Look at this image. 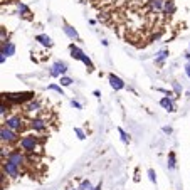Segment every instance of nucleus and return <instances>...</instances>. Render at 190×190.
Instances as JSON below:
<instances>
[{
  "label": "nucleus",
  "mask_w": 190,
  "mask_h": 190,
  "mask_svg": "<svg viewBox=\"0 0 190 190\" xmlns=\"http://www.w3.org/2000/svg\"><path fill=\"white\" fill-rule=\"evenodd\" d=\"M44 141H46V136L41 138V136H34V135H24L20 138L17 148H20L24 153H29V155H35V153H41L42 155Z\"/></svg>",
  "instance_id": "1"
},
{
  "label": "nucleus",
  "mask_w": 190,
  "mask_h": 190,
  "mask_svg": "<svg viewBox=\"0 0 190 190\" xmlns=\"http://www.w3.org/2000/svg\"><path fill=\"white\" fill-rule=\"evenodd\" d=\"M7 128H10V130H14L15 133H22V131H26V128L29 125H26V120H24V116H20L19 113L17 114H10V116H7V120H3V123Z\"/></svg>",
  "instance_id": "2"
},
{
  "label": "nucleus",
  "mask_w": 190,
  "mask_h": 190,
  "mask_svg": "<svg viewBox=\"0 0 190 190\" xmlns=\"http://www.w3.org/2000/svg\"><path fill=\"white\" fill-rule=\"evenodd\" d=\"M0 135H2V145H7V146H14V145H19L20 141V135L15 133L14 130H10V128H7L5 125H2V128H0Z\"/></svg>",
  "instance_id": "3"
},
{
  "label": "nucleus",
  "mask_w": 190,
  "mask_h": 190,
  "mask_svg": "<svg viewBox=\"0 0 190 190\" xmlns=\"http://www.w3.org/2000/svg\"><path fill=\"white\" fill-rule=\"evenodd\" d=\"M2 173L12 178H19L22 177V168L19 165L12 163L10 160H2Z\"/></svg>",
  "instance_id": "4"
},
{
  "label": "nucleus",
  "mask_w": 190,
  "mask_h": 190,
  "mask_svg": "<svg viewBox=\"0 0 190 190\" xmlns=\"http://www.w3.org/2000/svg\"><path fill=\"white\" fill-rule=\"evenodd\" d=\"M29 128H30L32 131H35V133H46V131H47V121L41 116L32 118V120L29 121Z\"/></svg>",
  "instance_id": "5"
},
{
  "label": "nucleus",
  "mask_w": 190,
  "mask_h": 190,
  "mask_svg": "<svg viewBox=\"0 0 190 190\" xmlns=\"http://www.w3.org/2000/svg\"><path fill=\"white\" fill-rule=\"evenodd\" d=\"M146 10L150 12V15H156V14H163L165 0H148L146 2Z\"/></svg>",
  "instance_id": "6"
},
{
  "label": "nucleus",
  "mask_w": 190,
  "mask_h": 190,
  "mask_svg": "<svg viewBox=\"0 0 190 190\" xmlns=\"http://www.w3.org/2000/svg\"><path fill=\"white\" fill-rule=\"evenodd\" d=\"M62 30H64V34H66L67 37L71 39V41L81 42V37H79V34H77V30H76L74 27H71L69 24L66 22V20H62Z\"/></svg>",
  "instance_id": "7"
},
{
  "label": "nucleus",
  "mask_w": 190,
  "mask_h": 190,
  "mask_svg": "<svg viewBox=\"0 0 190 190\" xmlns=\"http://www.w3.org/2000/svg\"><path fill=\"white\" fill-rule=\"evenodd\" d=\"M108 81H109V86L114 89V91H121V89H125V88H126V84H125V81L121 79V77L114 76L113 73H111V74H108Z\"/></svg>",
  "instance_id": "8"
},
{
  "label": "nucleus",
  "mask_w": 190,
  "mask_h": 190,
  "mask_svg": "<svg viewBox=\"0 0 190 190\" xmlns=\"http://www.w3.org/2000/svg\"><path fill=\"white\" fill-rule=\"evenodd\" d=\"M66 71H67V64L62 62V61H57V62H54V66L51 67V76H54V77L59 76L61 77Z\"/></svg>",
  "instance_id": "9"
},
{
  "label": "nucleus",
  "mask_w": 190,
  "mask_h": 190,
  "mask_svg": "<svg viewBox=\"0 0 190 190\" xmlns=\"http://www.w3.org/2000/svg\"><path fill=\"white\" fill-rule=\"evenodd\" d=\"M17 7H19V14H20V15H22L26 20H32V19H34V14H32V10L29 9L26 3H20V2H19V5H17Z\"/></svg>",
  "instance_id": "10"
},
{
  "label": "nucleus",
  "mask_w": 190,
  "mask_h": 190,
  "mask_svg": "<svg viewBox=\"0 0 190 190\" xmlns=\"http://www.w3.org/2000/svg\"><path fill=\"white\" fill-rule=\"evenodd\" d=\"M41 109V105H39V101H29L24 105V113H37V111Z\"/></svg>",
  "instance_id": "11"
},
{
  "label": "nucleus",
  "mask_w": 190,
  "mask_h": 190,
  "mask_svg": "<svg viewBox=\"0 0 190 190\" xmlns=\"http://www.w3.org/2000/svg\"><path fill=\"white\" fill-rule=\"evenodd\" d=\"M69 51H71V56H73V59L82 61V57H84V52H82L76 44H69Z\"/></svg>",
  "instance_id": "12"
},
{
  "label": "nucleus",
  "mask_w": 190,
  "mask_h": 190,
  "mask_svg": "<svg viewBox=\"0 0 190 190\" xmlns=\"http://www.w3.org/2000/svg\"><path fill=\"white\" fill-rule=\"evenodd\" d=\"M35 41L41 42V44L44 46V47H52V46H54L52 39L49 37V35H46V34H39V35H35Z\"/></svg>",
  "instance_id": "13"
},
{
  "label": "nucleus",
  "mask_w": 190,
  "mask_h": 190,
  "mask_svg": "<svg viewBox=\"0 0 190 190\" xmlns=\"http://www.w3.org/2000/svg\"><path fill=\"white\" fill-rule=\"evenodd\" d=\"M175 3L173 0H165V7H163V14L162 15H172V14H175Z\"/></svg>",
  "instance_id": "14"
},
{
  "label": "nucleus",
  "mask_w": 190,
  "mask_h": 190,
  "mask_svg": "<svg viewBox=\"0 0 190 190\" xmlns=\"http://www.w3.org/2000/svg\"><path fill=\"white\" fill-rule=\"evenodd\" d=\"M160 106L165 108L167 111H170V113H173V111H175V106H173V103H172L170 98H162V99H160Z\"/></svg>",
  "instance_id": "15"
},
{
  "label": "nucleus",
  "mask_w": 190,
  "mask_h": 190,
  "mask_svg": "<svg viewBox=\"0 0 190 190\" xmlns=\"http://www.w3.org/2000/svg\"><path fill=\"white\" fill-rule=\"evenodd\" d=\"M15 52V46L12 42H7V44H2V54L3 56H12Z\"/></svg>",
  "instance_id": "16"
},
{
  "label": "nucleus",
  "mask_w": 190,
  "mask_h": 190,
  "mask_svg": "<svg viewBox=\"0 0 190 190\" xmlns=\"http://www.w3.org/2000/svg\"><path fill=\"white\" fill-rule=\"evenodd\" d=\"M175 167H177V158H175V152H170V153H168V168H170V170H173Z\"/></svg>",
  "instance_id": "17"
},
{
  "label": "nucleus",
  "mask_w": 190,
  "mask_h": 190,
  "mask_svg": "<svg viewBox=\"0 0 190 190\" xmlns=\"http://www.w3.org/2000/svg\"><path fill=\"white\" fill-rule=\"evenodd\" d=\"M81 62L84 64L86 67H88V71H89V73H93V71H94V64L91 62V59H89V57L86 56V54H84V57H82V61H81Z\"/></svg>",
  "instance_id": "18"
},
{
  "label": "nucleus",
  "mask_w": 190,
  "mask_h": 190,
  "mask_svg": "<svg viewBox=\"0 0 190 190\" xmlns=\"http://www.w3.org/2000/svg\"><path fill=\"white\" fill-rule=\"evenodd\" d=\"M168 57V49H163V51H160L158 52V56H156V59H155V62L156 64H160L162 61H165Z\"/></svg>",
  "instance_id": "19"
},
{
  "label": "nucleus",
  "mask_w": 190,
  "mask_h": 190,
  "mask_svg": "<svg viewBox=\"0 0 190 190\" xmlns=\"http://www.w3.org/2000/svg\"><path fill=\"white\" fill-rule=\"evenodd\" d=\"M118 133L121 135V140H123V143H130L131 141V138H130V135L126 133V131L123 130V128H118Z\"/></svg>",
  "instance_id": "20"
},
{
  "label": "nucleus",
  "mask_w": 190,
  "mask_h": 190,
  "mask_svg": "<svg viewBox=\"0 0 190 190\" xmlns=\"http://www.w3.org/2000/svg\"><path fill=\"white\" fill-rule=\"evenodd\" d=\"M77 190H93V185H91V182L86 178V180H82L81 182V185L77 187Z\"/></svg>",
  "instance_id": "21"
},
{
  "label": "nucleus",
  "mask_w": 190,
  "mask_h": 190,
  "mask_svg": "<svg viewBox=\"0 0 190 190\" xmlns=\"http://www.w3.org/2000/svg\"><path fill=\"white\" fill-rule=\"evenodd\" d=\"M59 82H61V86H71L74 81L71 79V77H67V76H61L59 77Z\"/></svg>",
  "instance_id": "22"
},
{
  "label": "nucleus",
  "mask_w": 190,
  "mask_h": 190,
  "mask_svg": "<svg viewBox=\"0 0 190 190\" xmlns=\"http://www.w3.org/2000/svg\"><path fill=\"white\" fill-rule=\"evenodd\" d=\"M47 91H56V93H59L61 96L64 94L62 88H61V86H57V84H49V86H47Z\"/></svg>",
  "instance_id": "23"
},
{
  "label": "nucleus",
  "mask_w": 190,
  "mask_h": 190,
  "mask_svg": "<svg viewBox=\"0 0 190 190\" xmlns=\"http://www.w3.org/2000/svg\"><path fill=\"white\" fill-rule=\"evenodd\" d=\"M148 177H150V180H152V184H156V175H155V172H153V168L148 170Z\"/></svg>",
  "instance_id": "24"
},
{
  "label": "nucleus",
  "mask_w": 190,
  "mask_h": 190,
  "mask_svg": "<svg viewBox=\"0 0 190 190\" xmlns=\"http://www.w3.org/2000/svg\"><path fill=\"white\" fill-rule=\"evenodd\" d=\"M74 131H76V133H77V138H79V140H84V138H86L84 131H82L81 128H74Z\"/></svg>",
  "instance_id": "25"
},
{
  "label": "nucleus",
  "mask_w": 190,
  "mask_h": 190,
  "mask_svg": "<svg viewBox=\"0 0 190 190\" xmlns=\"http://www.w3.org/2000/svg\"><path fill=\"white\" fill-rule=\"evenodd\" d=\"M71 106H73V108H76V109H82V106H81V103H77V101H71Z\"/></svg>",
  "instance_id": "26"
},
{
  "label": "nucleus",
  "mask_w": 190,
  "mask_h": 190,
  "mask_svg": "<svg viewBox=\"0 0 190 190\" xmlns=\"http://www.w3.org/2000/svg\"><path fill=\"white\" fill-rule=\"evenodd\" d=\"M173 89L177 91V94H182V88L178 86V82H173Z\"/></svg>",
  "instance_id": "27"
},
{
  "label": "nucleus",
  "mask_w": 190,
  "mask_h": 190,
  "mask_svg": "<svg viewBox=\"0 0 190 190\" xmlns=\"http://www.w3.org/2000/svg\"><path fill=\"white\" fill-rule=\"evenodd\" d=\"M172 131H173V130H172V128H170V126H163V133H167V135H170V133H172Z\"/></svg>",
  "instance_id": "28"
},
{
  "label": "nucleus",
  "mask_w": 190,
  "mask_h": 190,
  "mask_svg": "<svg viewBox=\"0 0 190 190\" xmlns=\"http://www.w3.org/2000/svg\"><path fill=\"white\" fill-rule=\"evenodd\" d=\"M185 73H187V76L190 77V62L187 64V66H185Z\"/></svg>",
  "instance_id": "29"
},
{
  "label": "nucleus",
  "mask_w": 190,
  "mask_h": 190,
  "mask_svg": "<svg viewBox=\"0 0 190 190\" xmlns=\"http://www.w3.org/2000/svg\"><path fill=\"white\" fill-rule=\"evenodd\" d=\"M93 190H101V182H99V184H98V185H96V187H94V188H93Z\"/></svg>",
  "instance_id": "30"
},
{
  "label": "nucleus",
  "mask_w": 190,
  "mask_h": 190,
  "mask_svg": "<svg viewBox=\"0 0 190 190\" xmlns=\"http://www.w3.org/2000/svg\"><path fill=\"white\" fill-rule=\"evenodd\" d=\"M69 190H77V188H69Z\"/></svg>",
  "instance_id": "31"
}]
</instances>
